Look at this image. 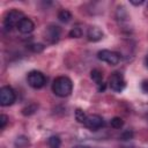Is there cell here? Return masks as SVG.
I'll return each mask as SVG.
<instances>
[{"label": "cell", "instance_id": "603a6c76", "mask_svg": "<svg viewBox=\"0 0 148 148\" xmlns=\"http://www.w3.org/2000/svg\"><path fill=\"white\" fill-rule=\"evenodd\" d=\"M141 89L148 94V80H143L142 83H141Z\"/></svg>", "mask_w": 148, "mask_h": 148}, {"label": "cell", "instance_id": "2e32d148", "mask_svg": "<svg viewBox=\"0 0 148 148\" xmlns=\"http://www.w3.org/2000/svg\"><path fill=\"white\" fill-rule=\"evenodd\" d=\"M37 108L38 106L36 104H29L28 106L22 109V114L23 116H31V114H34L37 111Z\"/></svg>", "mask_w": 148, "mask_h": 148}, {"label": "cell", "instance_id": "7402d4cb", "mask_svg": "<svg viewBox=\"0 0 148 148\" xmlns=\"http://www.w3.org/2000/svg\"><path fill=\"white\" fill-rule=\"evenodd\" d=\"M133 136V134H132V132H130V131H126V132H124L123 134H121V139L123 140H128V139H131Z\"/></svg>", "mask_w": 148, "mask_h": 148}, {"label": "cell", "instance_id": "5bb4252c", "mask_svg": "<svg viewBox=\"0 0 148 148\" xmlns=\"http://www.w3.org/2000/svg\"><path fill=\"white\" fill-rule=\"evenodd\" d=\"M50 148H59L60 145H61V140L58 135H52L49 138V141H47Z\"/></svg>", "mask_w": 148, "mask_h": 148}, {"label": "cell", "instance_id": "52a82bcc", "mask_svg": "<svg viewBox=\"0 0 148 148\" xmlns=\"http://www.w3.org/2000/svg\"><path fill=\"white\" fill-rule=\"evenodd\" d=\"M83 125L90 131H98L99 128L103 127L104 120L98 114H87V118H86Z\"/></svg>", "mask_w": 148, "mask_h": 148}, {"label": "cell", "instance_id": "d4e9b609", "mask_svg": "<svg viewBox=\"0 0 148 148\" xmlns=\"http://www.w3.org/2000/svg\"><path fill=\"white\" fill-rule=\"evenodd\" d=\"M73 148H90L89 146H84V145H77V146H74Z\"/></svg>", "mask_w": 148, "mask_h": 148}, {"label": "cell", "instance_id": "ba28073f", "mask_svg": "<svg viewBox=\"0 0 148 148\" xmlns=\"http://www.w3.org/2000/svg\"><path fill=\"white\" fill-rule=\"evenodd\" d=\"M60 27L56 25V24H51L46 28V31H45V38L47 39L49 43L51 44H54L59 40V37H60Z\"/></svg>", "mask_w": 148, "mask_h": 148}, {"label": "cell", "instance_id": "6da1fadb", "mask_svg": "<svg viewBox=\"0 0 148 148\" xmlns=\"http://www.w3.org/2000/svg\"><path fill=\"white\" fill-rule=\"evenodd\" d=\"M73 82L68 76H58L53 80L52 91L59 97H67L72 94Z\"/></svg>", "mask_w": 148, "mask_h": 148}, {"label": "cell", "instance_id": "7a4b0ae2", "mask_svg": "<svg viewBox=\"0 0 148 148\" xmlns=\"http://www.w3.org/2000/svg\"><path fill=\"white\" fill-rule=\"evenodd\" d=\"M24 17L23 13L18 9H10L8 10L3 16V25L7 30H10L14 27H17V24L21 22V20Z\"/></svg>", "mask_w": 148, "mask_h": 148}, {"label": "cell", "instance_id": "30bf717a", "mask_svg": "<svg viewBox=\"0 0 148 148\" xmlns=\"http://www.w3.org/2000/svg\"><path fill=\"white\" fill-rule=\"evenodd\" d=\"M103 36H104V34H103L102 29L97 25H91L88 29L87 37H88V40H90V42H98L103 38Z\"/></svg>", "mask_w": 148, "mask_h": 148}, {"label": "cell", "instance_id": "3957f363", "mask_svg": "<svg viewBox=\"0 0 148 148\" xmlns=\"http://www.w3.org/2000/svg\"><path fill=\"white\" fill-rule=\"evenodd\" d=\"M28 84L34 89H40L45 84V75L39 71H30L27 75Z\"/></svg>", "mask_w": 148, "mask_h": 148}, {"label": "cell", "instance_id": "484cf974", "mask_svg": "<svg viewBox=\"0 0 148 148\" xmlns=\"http://www.w3.org/2000/svg\"><path fill=\"white\" fill-rule=\"evenodd\" d=\"M145 62H146V66L148 67V54L146 56V59H145Z\"/></svg>", "mask_w": 148, "mask_h": 148}, {"label": "cell", "instance_id": "d6986e66", "mask_svg": "<svg viewBox=\"0 0 148 148\" xmlns=\"http://www.w3.org/2000/svg\"><path fill=\"white\" fill-rule=\"evenodd\" d=\"M75 118H76V120L79 123L83 124L84 120H86V118H87V114H86V112L82 109H76L75 110Z\"/></svg>", "mask_w": 148, "mask_h": 148}, {"label": "cell", "instance_id": "7c38bea8", "mask_svg": "<svg viewBox=\"0 0 148 148\" xmlns=\"http://www.w3.org/2000/svg\"><path fill=\"white\" fill-rule=\"evenodd\" d=\"M90 76H91L92 81H94L97 86H99V84L103 83V73H102L99 69H97V68L92 69V71L90 72Z\"/></svg>", "mask_w": 148, "mask_h": 148}, {"label": "cell", "instance_id": "ac0fdd59", "mask_svg": "<svg viewBox=\"0 0 148 148\" xmlns=\"http://www.w3.org/2000/svg\"><path fill=\"white\" fill-rule=\"evenodd\" d=\"M110 124H111V126L113 127V128H121L123 126H124V120L120 118V117H113L112 119H111V121H110Z\"/></svg>", "mask_w": 148, "mask_h": 148}, {"label": "cell", "instance_id": "9c48e42d", "mask_svg": "<svg viewBox=\"0 0 148 148\" xmlns=\"http://www.w3.org/2000/svg\"><path fill=\"white\" fill-rule=\"evenodd\" d=\"M17 30L20 31V32H22V34H30L31 31H34V29H35V24H34V22L29 18V17H23L22 20H21V22L17 24Z\"/></svg>", "mask_w": 148, "mask_h": 148}, {"label": "cell", "instance_id": "e0dca14e", "mask_svg": "<svg viewBox=\"0 0 148 148\" xmlns=\"http://www.w3.org/2000/svg\"><path fill=\"white\" fill-rule=\"evenodd\" d=\"M117 17H118V20H127L128 18V14H127V10L125 9V7L124 6H119L118 8H117Z\"/></svg>", "mask_w": 148, "mask_h": 148}, {"label": "cell", "instance_id": "8fae6325", "mask_svg": "<svg viewBox=\"0 0 148 148\" xmlns=\"http://www.w3.org/2000/svg\"><path fill=\"white\" fill-rule=\"evenodd\" d=\"M29 139L25 135H18L15 141H14V146L15 148H27L29 146Z\"/></svg>", "mask_w": 148, "mask_h": 148}, {"label": "cell", "instance_id": "ffe728a7", "mask_svg": "<svg viewBox=\"0 0 148 148\" xmlns=\"http://www.w3.org/2000/svg\"><path fill=\"white\" fill-rule=\"evenodd\" d=\"M44 47H45V46H44L43 44H39V43L29 45V49H30L32 52H42V51L44 50Z\"/></svg>", "mask_w": 148, "mask_h": 148}, {"label": "cell", "instance_id": "cb8c5ba5", "mask_svg": "<svg viewBox=\"0 0 148 148\" xmlns=\"http://www.w3.org/2000/svg\"><path fill=\"white\" fill-rule=\"evenodd\" d=\"M130 2H131L132 5H134V6H140V5H142L145 1H143V0H140V1H134V0H131Z\"/></svg>", "mask_w": 148, "mask_h": 148}, {"label": "cell", "instance_id": "277c9868", "mask_svg": "<svg viewBox=\"0 0 148 148\" xmlns=\"http://www.w3.org/2000/svg\"><path fill=\"white\" fill-rule=\"evenodd\" d=\"M109 87L116 92H121L126 87V81L123 74L119 72L112 73L109 77Z\"/></svg>", "mask_w": 148, "mask_h": 148}, {"label": "cell", "instance_id": "44dd1931", "mask_svg": "<svg viewBox=\"0 0 148 148\" xmlns=\"http://www.w3.org/2000/svg\"><path fill=\"white\" fill-rule=\"evenodd\" d=\"M8 123V117L6 114H0V128L3 130L6 124Z\"/></svg>", "mask_w": 148, "mask_h": 148}, {"label": "cell", "instance_id": "9a60e30c", "mask_svg": "<svg viewBox=\"0 0 148 148\" xmlns=\"http://www.w3.org/2000/svg\"><path fill=\"white\" fill-rule=\"evenodd\" d=\"M82 34H83L82 29H81L79 25H75V27H73V28L71 29V31L68 32V36H69L71 38H80V37L82 36Z\"/></svg>", "mask_w": 148, "mask_h": 148}, {"label": "cell", "instance_id": "5b68a950", "mask_svg": "<svg viewBox=\"0 0 148 148\" xmlns=\"http://www.w3.org/2000/svg\"><path fill=\"white\" fill-rule=\"evenodd\" d=\"M97 58L111 66L118 65L120 61V54L118 52L111 51V50H101L97 53Z\"/></svg>", "mask_w": 148, "mask_h": 148}, {"label": "cell", "instance_id": "4fadbf2b", "mask_svg": "<svg viewBox=\"0 0 148 148\" xmlns=\"http://www.w3.org/2000/svg\"><path fill=\"white\" fill-rule=\"evenodd\" d=\"M58 18H59V21H61L64 23H67L72 18V13L69 10H67V9H61L58 13Z\"/></svg>", "mask_w": 148, "mask_h": 148}, {"label": "cell", "instance_id": "8992f818", "mask_svg": "<svg viewBox=\"0 0 148 148\" xmlns=\"http://www.w3.org/2000/svg\"><path fill=\"white\" fill-rule=\"evenodd\" d=\"M16 99L15 91L9 86H3L0 88V104L2 106L12 105Z\"/></svg>", "mask_w": 148, "mask_h": 148}]
</instances>
